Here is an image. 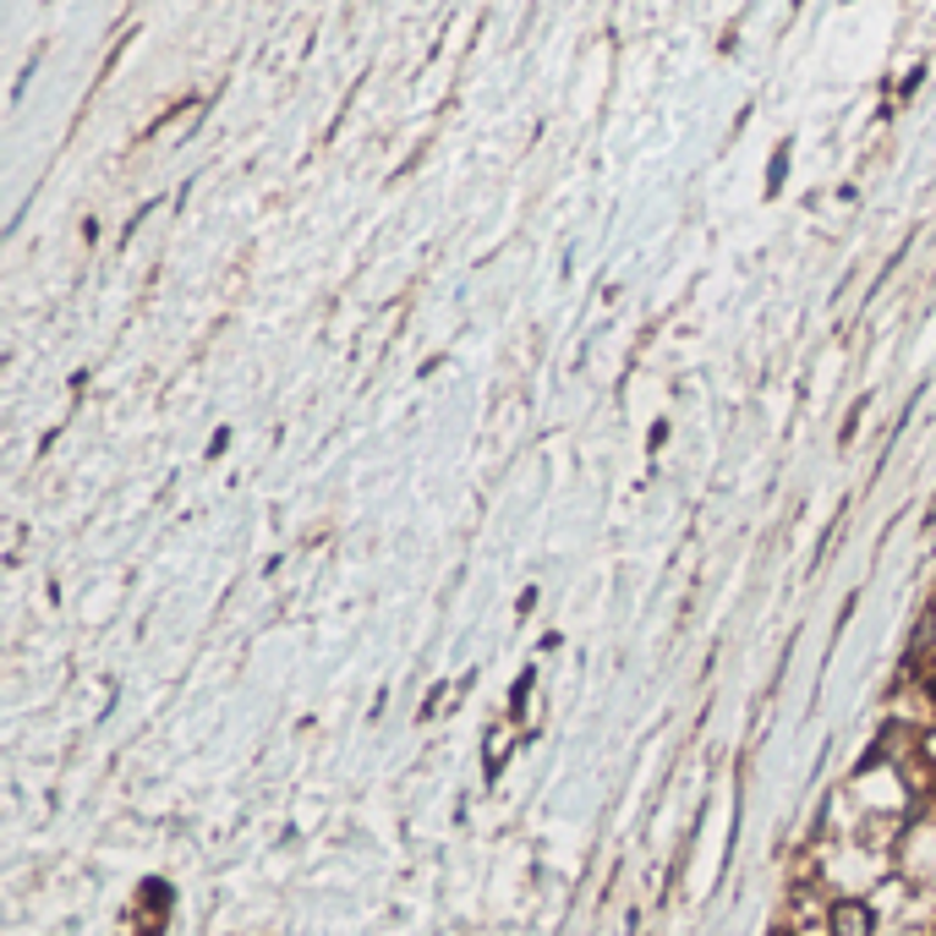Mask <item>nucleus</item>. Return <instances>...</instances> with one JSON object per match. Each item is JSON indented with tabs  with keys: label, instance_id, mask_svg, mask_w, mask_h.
<instances>
[{
	"label": "nucleus",
	"instance_id": "nucleus-2",
	"mask_svg": "<svg viewBox=\"0 0 936 936\" xmlns=\"http://www.w3.org/2000/svg\"><path fill=\"white\" fill-rule=\"evenodd\" d=\"M784 165H789V142L772 154V176H767V193H778V181H784Z\"/></svg>",
	"mask_w": 936,
	"mask_h": 936
},
{
	"label": "nucleus",
	"instance_id": "nucleus-1",
	"mask_svg": "<svg viewBox=\"0 0 936 936\" xmlns=\"http://www.w3.org/2000/svg\"><path fill=\"white\" fill-rule=\"evenodd\" d=\"M827 932H832V936H870V932H876V915H870L866 904L844 898V904H832V909H827Z\"/></svg>",
	"mask_w": 936,
	"mask_h": 936
}]
</instances>
